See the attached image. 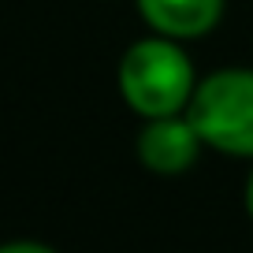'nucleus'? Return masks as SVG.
<instances>
[{"mask_svg":"<svg viewBox=\"0 0 253 253\" xmlns=\"http://www.w3.org/2000/svg\"><path fill=\"white\" fill-rule=\"evenodd\" d=\"M246 212H250V220H253V171H250V179H246Z\"/></svg>","mask_w":253,"mask_h":253,"instance_id":"6","label":"nucleus"},{"mask_svg":"<svg viewBox=\"0 0 253 253\" xmlns=\"http://www.w3.org/2000/svg\"><path fill=\"white\" fill-rule=\"evenodd\" d=\"M116 86L126 108L142 119L182 116L198 89V71H194V60L186 56L182 41L149 34V38H138L119 56Z\"/></svg>","mask_w":253,"mask_h":253,"instance_id":"1","label":"nucleus"},{"mask_svg":"<svg viewBox=\"0 0 253 253\" xmlns=\"http://www.w3.org/2000/svg\"><path fill=\"white\" fill-rule=\"evenodd\" d=\"M186 119L205 149L253 160V67H220L198 79Z\"/></svg>","mask_w":253,"mask_h":253,"instance_id":"2","label":"nucleus"},{"mask_svg":"<svg viewBox=\"0 0 253 253\" xmlns=\"http://www.w3.org/2000/svg\"><path fill=\"white\" fill-rule=\"evenodd\" d=\"M0 253H56L52 246H41V242H4Z\"/></svg>","mask_w":253,"mask_h":253,"instance_id":"5","label":"nucleus"},{"mask_svg":"<svg viewBox=\"0 0 253 253\" xmlns=\"http://www.w3.org/2000/svg\"><path fill=\"white\" fill-rule=\"evenodd\" d=\"M134 8L153 34H164L175 41H194L216 30L227 0H134Z\"/></svg>","mask_w":253,"mask_h":253,"instance_id":"4","label":"nucleus"},{"mask_svg":"<svg viewBox=\"0 0 253 253\" xmlns=\"http://www.w3.org/2000/svg\"><path fill=\"white\" fill-rule=\"evenodd\" d=\"M201 149V134L194 130V123L182 116H160V119H145V126L138 130V160L149 168L153 175H182L198 164Z\"/></svg>","mask_w":253,"mask_h":253,"instance_id":"3","label":"nucleus"}]
</instances>
